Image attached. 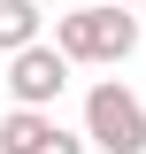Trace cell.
<instances>
[{"instance_id":"7a4b0ae2","label":"cell","mask_w":146,"mask_h":154,"mask_svg":"<svg viewBox=\"0 0 146 154\" xmlns=\"http://www.w3.org/2000/svg\"><path fill=\"white\" fill-rule=\"evenodd\" d=\"M85 139L100 154H146V108H138V93L131 85H92L85 93Z\"/></svg>"},{"instance_id":"5b68a950","label":"cell","mask_w":146,"mask_h":154,"mask_svg":"<svg viewBox=\"0 0 146 154\" xmlns=\"http://www.w3.org/2000/svg\"><path fill=\"white\" fill-rule=\"evenodd\" d=\"M38 0H0V54H16V46H31L38 38Z\"/></svg>"},{"instance_id":"8992f818","label":"cell","mask_w":146,"mask_h":154,"mask_svg":"<svg viewBox=\"0 0 146 154\" xmlns=\"http://www.w3.org/2000/svg\"><path fill=\"white\" fill-rule=\"evenodd\" d=\"M115 8H138V0H115Z\"/></svg>"},{"instance_id":"277c9868","label":"cell","mask_w":146,"mask_h":154,"mask_svg":"<svg viewBox=\"0 0 146 154\" xmlns=\"http://www.w3.org/2000/svg\"><path fill=\"white\" fill-rule=\"evenodd\" d=\"M0 154H85V139L62 131L54 108H8L0 116Z\"/></svg>"},{"instance_id":"3957f363","label":"cell","mask_w":146,"mask_h":154,"mask_svg":"<svg viewBox=\"0 0 146 154\" xmlns=\"http://www.w3.org/2000/svg\"><path fill=\"white\" fill-rule=\"evenodd\" d=\"M62 85H69V62H62L46 38H31V46L8 54V100H16V108H54Z\"/></svg>"},{"instance_id":"6da1fadb","label":"cell","mask_w":146,"mask_h":154,"mask_svg":"<svg viewBox=\"0 0 146 154\" xmlns=\"http://www.w3.org/2000/svg\"><path fill=\"white\" fill-rule=\"evenodd\" d=\"M131 46H138V16H123V8H115V0H100V8H69V16L54 23V54L69 62H100V69H108V62H123Z\"/></svg>"}]
</instances>
